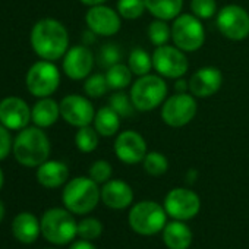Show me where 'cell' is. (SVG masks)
<instances>
[{
	"label": "cell",
	"mask_w": 249,
	"mask_h": 249,
	"mask_svg": "<svg viewBox=\"0 0 249 249\" xmlns=\"http://www.w3.org/2000/svg\"><path fill=\"white\" fill-rule=\"evenodd\" d=\"M31 47L43 60L56 62L63 59L69 49V34L66 27L53 18H44L36 22L30 36Z\"/></svg>",
	"instance_id": "cell-1"
},
{
	"label": "cell",
	"mask_w": 249,
	"mask_h": 249,
	"mask_svg": "<svg viewBox=\"0 0 249 249\" xmlns=\"http://www.w3.org/2000/svg\"><path fill=\"white\" fill-rule=\"evenodd\" d=\"M132 78H134V73L131 68L128 66V63L124 65L119 62L106 69V79H107L108 88L113 91H122L124 88L131 87Z\"/></svg>",
	"instance_id": "cell-26"
},
{
	"label": "cell",
	"mask_w": 249,
	"mask_h": 249,
	"mask_svg": "<svg viewBox=\"0 0 249 249\" xmlns=\"http://www.w3.org/2000/svg\"><path fill=\"white\" fill-rule=\"evenodd\" d=\"M153 56V69L164 79L183 78L189 69V60L183 50L175 44L156 47Z\"/></svg>",
	"instance_id": "cell-10"
},
{
	"label": "cell",
	"mask_w": 249,
	"mask_h": 249,
	"mask_svg": "<svg viewBox=\"0 0 249 249\" xmlns=\"http://www.w3.org/2000/svg\"><path fill=\"white\" fill-rule=\"evenodd\" d=\"M40 223L43 236L53 245H66L78 234V223L68 208L47 210Z\"/></svg>",
	"instance_id": "cell-5"
},
{
	"label": "cell",
	"mask_w": 249,
	"mask_h": 249,
	"mask_svg": "<svg viewBox=\"0 0 249 249\" xmlns=\"http://www.w3.org/2000/svg\"><path fill=\"white\" fill-rule=\"evenodd\" d=\"M103 233V224L94 217L84 218L78 223V236L85 240H94Z\"/></svg>",
	"instance_id": "cell-36"
},
{
	"label": "cell",
	"mask_w": 249,
	"mask_h": 249,
	"mask_svg": "<svg viewBox=\"0 0 249 249\" xmlns=\"http://www.w3.org/2000/svg\"><path fill=\"white\" fill-rule=\"evenodd\" d=\"M69 249H97L89 240H85V239H81L75 243H72V246Z\"/></svg>",
	"instance_id": "cell-40"
},
{
	"label": "cell",
	"mask_w": 249,
	"mask_h": 249,
	"mask_svg": "<svg viewBox=\"0 0 249 249\" xmlns=\"http://www.w3.org/2000/svg\"><path fill=\"white\" fill-rule=\"evenodd\" d=\"M101 199V189L98 183L89 176H78L69 180L63 189L62 201L65 207L73 214L91 213Z\"/></svg>",
	"instance_id": "cell-3"
},
{
	"label": "cell",
	"mask_w": 249,
	"mask_h": 249,
	"mask_svg": "<svg viewBox=\"0 0 249 249\" xmlns=\"http://www.w3.org/2000/svg\"><path fill=\"white\" fill-rule=\"evenodd\" d=\"M172 41L185 53L198 52L205 43V28L192 14H180L172 22Z\"/></svg>",
	"instance_id": "cell-6"
},
{
	"label": "cell",
	"mask_w": 249,
	"mask_h": 249,
	"mask_svg": "<svg viewBox=\"0 0 249 249\" xmlns=\"http://www.w3.org/2000/svg\"><path fill=\"white\" fill-rule=\"evenodd\" d=\"M3 217H5V205H3L2 201H0V223H2Z\"/></svg>",
	"instance_id": "cell-42"
},
{
	"label": "cell",
	"mask_w": 249,
	"mask_h": 249,
	"mask_svg": "<svg viewBox=\"0 0 249 249\" xmlns=\"http://www.w3.org/2000/svg\"><path fill=\"white\" fill-rule=\"evenodd\" d=\"M85 24L89 31L100 37H111L122 28V18L117 11L110 6L97 5L91 6L85 14Z\"/></svg>",
	"instance_id": "cell-15"
},
{
	"label": "cell",
	"mask_w": 249,
	"mask_h": 249,
	"mask_svg": "<svg viewBox=\"0 0 249 249\" xmlns=\"http://www.w3.org/2000/svg\"><path fill=\"white\" fill-rule=\"evenodd\" d=\"M101 201L111 210H124L134 201V191L124 180L110 179L101 186Z\"/></svg>",
	"instance_id": "cell-19"
},
{
	"label": "cell",
	"mask_w": 249,
	"mask_h": 249,
	"mask_svg": "<svg viewBox=\"0 0 249 249\" xmlns=\"http://www.w3.org/2000/svg\"><path fill=\"white\" fill-rule=\"evenodd\" d=\"M128 66L135 76H144L153 71V56L141 47H135L128 57Z\"/></svg>",
	"instance_id": "cell-27"
},
{
	"label": "cell",
	"mask_w": 249,
	"mask_h": 249,
	"mask_svg": "<svg viewBox=\"0 0 249 249\" xmlns=\"http://www.w3.org/2000/svg\"><path fill=\"white\" fill-rule=\"evenodd\" d=\"M217 12L215 0H191V14L201 21L214 18Z\"/></svg>",
	"instance_id": "cell-34"
},
{
	"label": "cell",
	"mask_w": 249,
	"mask_h": 249,
	"mask_svg": "<svg viewBox=\"0 0 249 249\" xmlns=\"http://www.w3.org/2000/svg\"><path fill=\"white\" fill-rule=\"evenodd\" d=\"M113 175V169L111 164L106 160H97L91 164L89 170H88V176L97 182V183H106L107 180H110Z\"/></svg>",
	"instance_id": "cell-37"
},
{
	"label": "cell",
	"mask_w": 249,
	"mask_h": 249,
	"mask_svg": "<svg viewBox=\"0 0 249 249\" xmlns=\"http://www.w3.org/2000/svg\"><path fill=\"white\" fill-rule=\"evenodd\" d=\"M12 147H14V141L11 138L9 129L0 123V161L9 156Z\"/></svg>",
	"instance_id": "cell-38"
},
{
	"label": "cell",
	"mask_w": 249,
	"mask_h": 249,
	"mask_svg": "<svg viewBox=\"0 0 249 249\" xmlns=\"http://www.w3.org/2000/svg\"><path fill=\"white\" fill-rule=\"evenodd\" d=\"M60 104V117L69 123L71 126L82 128L88 126L94 122L95 108L89 101V97L79 94H69L62 98Z\"/></svg>",
	"instance_id": "cell-14"
},
{
	"label": "cell",
	"mask_w": 249,
	"mask_h": 249,
	"mask_svg": "<svg viewBox=\"0 0 249 249\" xmlns=\"http://www.w3.org/2000/svg\"><path fill=\"white\" fill-rule=\"evenodd\" d=\"M163 240L169 249H188L192 243V231L185 223L175 220L164 226Z\"/></svg>",
	"instance_id": "cell-23"
},
{
	"label": "cell",
	"mask_w": 249,
	"mask_h": 249,
	"mask_svg": "<svg viewBox=\"0 0 249 249\" xmlns=\"http://www.w3.org/2000/svg\"><path fill=\"white\" fill-rule=\"evenodd\" d=\"M145 8L156 19L169 22L182 14L183 0H145Z\"/></svg>",
	"instance_id": "cell-25"
},
{
	"label": "cell",
	"mask_w": 249,
	"mask_h": 249,
	"mask_svg": "<svg viewBox=\"0 0 249 249\" xmlns=\"http://www.w3.org/2000/svg\"><path fill=\"white\" fill-rule=\"evenodd\" d=\"M69 169L63 161L47 160L37 169V180L41 186L54 189L68 182Z\"/></svg>",
	"instance_id": "cell-20"
},
{
	"label": "cell",
	"mask_w": 249,
	"mask_h": 249,
	"mask_svg": "<svg viewBox=\"0 0 249 249\" xmlns=\"http://www.w3.org/2000/svg\"><path fill=\"white\" fill-rule=\"evenodd\" d=\"M108 106L120 116V117H131L135 114L137 108L131 100V95L126 94L123 89L114 91L108 98Z\"/></svg>",
	"instance_id": "cell-31"
},
{
	"label": "cell",
	"mask_w": 249,
	"mask_h": 249,
	"mask_svg": "<svg viewBox=\"0 0 249 249\" xmlns=\"http://www.w3.org/2000/svg\"><path fill=\"white\" fill-rule=\"evenodd\" d=\"M113 150L116 157L124 164H138L142 163L148 153L145 138L132 129L122 131L116 135Z\"/></svg>",
	"instance_id": "cell-13"
},
{
	"label": "cell",
	"mask_w": 249,
	"mask_h": 249,
	"mask_svg": "<svg viewBox=\"0 0 249 249\" xmlns=\"http://www.w3.org/2000/svg\"><path fill=\"white\" fill-rule=\"evenodd\" d=\"M27 89L37 98L50 97L60 85V72L57 66L50 60L36 62L25 76Z\"/></svg>",
	"instance_id": "cell-9"
},
{
	"label": "cell",
	"mask_w": 249,
	"mask_h": 249,
	"mask_svg": "<svg viewBox=\"0 0 249 249\" xmlns=\"http://www.w3.org/2000/svg\"><path fill=\"white\" fill-rule=\"evenodd\" d=\"M116 11L123 19H138L144 15V12H147L145 0H119L116 5Z\"/></svg>",
	"instance_id": "cell-32"
},
{
	"label": "cell",
	"mask_w": 249,
	"mask_h": 249,
	"mask_svg": "<svg viewBox=\"0 0 249 249\" xmlns=\"http://www.w3.org/2000/svg\"><path fill=\"white\" fill-rule=\"evenodd\" d=\"M60 117V104L50 97L40 98L31 108V120L36 126L50 128Z\"/></svg>",
	"instance_id": "cell-22"
},
{
	"label": "cell",
	"mask_w": 249,
	"mask_h": 249,
	"mask_svg": "<svg viewBox=\"0 0 249 249\" xmlns=\"http://www.w3.org/2000/svg\"><path fill=\"white\" fill-rule=\"evenodd\" d=\"M15 160L25 167H38L49 160L52 145L46 132L38 126H27L19 131L12 147Z\"/></svg>",
	"instance_id": "cell-2"
},
{
	"label": "cell",
	"mask_w": 249,
	"mask_h": 249,
	"mask_svg": "<svg viewBox=\"0 0 249 249\" xmlns=\"http://www.w3.org/2000/svg\"><path fill=\"white\" fill-rule=\"evenodd\" d=\"M12 233L21 243H34L41 233V223L31 213H19L12 221Z\"/></svg>",
	"instance_id": "cell-21"
},
{
	"label": "cell",
	"mask_w": 249,
	"mask_h": 249,
	"mask_svg": "<svg viewBox=\"0 0 249 249\" xmlns=\"http://www.w3.org/2000/svg\"><path fill=\"white\" fill-rule=\"evenodd\" d=\"M122 60V50L114 43H107L100 49L98 53V65L104 69L119 63Z\"/></svg>",
	"instance_id": "cell-35"
},
{
	"label": "cell",
	"mask_w": 249,
	"mask_h": 249,
	"mask_svg": "<svg viewBox=\"0 0 249 249\" xmlns=\"http://www.w3.org/2000/svg\"><path fill=\"white\" fill-rule=\"evenodd\" d=\"M100 142V134L95 131L94 126L88 124V126L78 128L75 134V145L81 153H92L97 150Z\"/></svg>",
	"instance_id": "cell-28"
},
{
	"label": "cell",
	"mask_w": 249,
	"mask_h": 249,
	"mask_svg": "<svg viewBox=\"0 0 249 249\" xmlns=\"http://www.w3.org/2000/svg\"><path fill=\"white\" fill-rule=\"evenodd\" d=\"M198 111L196 97L191 92H175L161 104V120L170 128H183L189 124Z\"/></svg>",
	"instance_id": "cell-7"
},
{
	"label": "cell",
	"mask_w": 249,
	"mask_h": 249,
	"mask_svg": "<svg viewBox=\"0 0 249 249\" xmlns=\"http://www.w3.org/2000/svg\"><path fill=\"white\" fill-rule=\"evenodd\" d=\"M120 119L122 117L110 106H104L95 111L92 124H94L95 131L100 134V137L110 138V137H116L119 134Z\"/></svg>",
	"instance_id": "cell-24"
},
{
	"label": "cell",
	"mask_w": 249,
	"mask_h": 249,
	"mask_svg": "<svg viewBox=\"0 0 249 249\" xmlns=\"http://www.w3.org/2000/svg\"><path fill=\"white\" fill-rule=\"evenodd\" d=\"M189 81V92L196 98H210L217 94L223 85V73L215 66H204L196 69Z\"/></svg>",
	"instance_id": "cell-18"
},
{
	"label": "cell",
	"mask_w": 249,
	"mask_h": 249,
	"mask_svg": "<svg viewBox=\"0 0 249 249\" xmlns=\"http://www.w3.org/2000/svg\"><path fill=\"white\" fill-rule=\"evenodd\" d=\"M108 84L106 79V73H91L88 78H85L84 82V92L89 98H100L107 94Z\"/></svg>",
	"instance_id": "cell-33"
},
{
	"label": "cell",
	"mask_w": 249,
	"mask_h": 249,
	"mask_svg": "<svg viewBox=\"0 0 249 249\" xmlns=\"http://www.w3.org/2000/svg\"><path fill=\"white\" fill-rule=\"evenodd\" d=\"M164 210L175 220H189L201 210L199 196L188 188H175L164 198Z\"/></svg>",
	"instance_id": "cell-12"
},
{
	"label": "cell",
	"mask_w": 249,
	"mask_h": 249,
	"mask_svg": "<svg viewBox=\"0 0 249 249\" xmlns=\"http://www.w3.org/2000/svg\"><path fill=\"white\" fill-rule=\"evenodd\" d=\"M167 92L169 87L163 76L159 73H147L132 82L129 95L137 111H153L161 107L167 98Z\"/></svg>",
	"instance_id": "cell-4"
},
{
	"label": "cell",
	"mask_w": 249,
	"mask_h": 249,
	"mask_svg": "<svg viewBox=\"0 0 249 249\" xmlns=\"http://www.w3.org/2000/svg\"><path fill=\"white\" fill-rule=\"evenodd\" d=\"M47 249H52V248H47Z\"/></svg>",
	"instance_id": "cell-44"
},
{
	"label": "cell",
	"mask_w": 249,
	"mask_h": 249,
	"mask_svg": "<svg viewBox=\"0 0 249 249\" xmlns=\"http://www.w3.org/2000/svg\"><path fill=\"white\" fill-rule=\"evenodd\" d=\"M94 65H95L94 53L84 44L69 47L62 62L65 75L73 81H82L88 78L92 73Z\"/></svg>",
	"instance_id": "cell-16"
},
{
	"label": "cell",
	"mask_w": 249,
	"mask_h": 249,
	"mask_svg": "<svg viewBox=\"0 0 249 249\" xmlns=\"http://www.w3.org/2000/svg\"><path fill=\"white\" fill-rule=\"evenodd\" d=\"M148 40L153 46L160 47L167 44L172 40V25L167 24V21L163 19H154L147 30Z\"/></svg>",
	"instance_id": "cell-29"
},
{
	"label": "cell",
	"mask_w": 249,
	"mask_h": 249,
	"mask_svg": "<svg viewBox=\"0 0 249 249\" xmlns=\"http://www.w3.org/2000/svg\"><path fill=\"white\" fill-rule=\"evenodd\" d=\"M3 183H5V175H3L2 169H0V189L3 188Z\"/></svg>",
	"instance_id": "cell-43"
},
{
	"label": "cell",
	"mask_w": 249,
	"mask_h": 249,
	"mask_svg": "<svg viewBox=\"0 0 249 249\" xmlns=\"http://www.w3.org/2000/svg\"><path fill=\"white\" fill-rule=\"evenodd\" d=\"M166 210L154 201H142L135 204L129 211V226L142 236L159 233L166 226Z\"/></svg>",
	"instance_id": "cell-8"
},
{
	"label": "cell",
	"mask_w": 249,
	"mask_h": 249,
	"mask_svg": "<svg viewBox=\"0 0 249 249\" xmlns=\"http://www.w3.org/2000/svg\"><path fill=\"white\" fill-rule=\"evenodd\" d=\"M79 2H81L82 5L91 8V6H97V5H104V3L107 2V0H79Z\"/></svg>",
	"instance_id": "cell-41"
},
{
	"label": "cell",
	"mask_w": 249,
	"mask_h": 249,
	"mask_svg": "<svg viewBox=\"0 0 249 249\" xmlns=\"http://www.w3.org/2000/svg\"><path fill=\"white\" fill-rule=\"evenodd\" d=\"M142 166L150 176L159 178L169 170V160L160 151H148L142 160Z\"/></svg>",
	"instance_id": "cell-30"
},
{
	"label": "cell",
	"mask_w": 249,
	"mask_h": 249,
	"mask_svg": "<svg viewBox=\"0 0 249 249\" xmlns=\"http://www.w3.org/2000/svg\"><path fill=\"white\" fill-rule=\"evenodd\" d=\"M215 25L230 41H243L249 37V12L239 5H226L215 15Z\"/></svg>",
	"instance_id": "cell-11"
},
{
	"label": "cell",
	"mask_w": 249,
	"mask_h": 249,
	"mask_svg": "<svg viewBox=\"0 0 249 249\" xmlns=\"http://www.w3.org/2000/svg\"><path fill=\"white\" fill-rule=\"evenodd\" d=\"M31 122V108L19 97H6L0 101V123L9 131H21Z\"/></svg>",
	"instance_id": "cell-17"
},
{
	"label": "cell",
	"mask_w": 249,
	"mask_h": 249,
	"mask_svg": "<svg viewBox=\"0 0 249 249\" xmlns=\"http://www.w3.org/2000/svg\"><path fill=\"white\" fill-rule=\"evenodd\" d=\"M175 91L176 92H189V81H185L183 78L176 79V82H175Z\"/></svg>",
	"instance_id": "cell-39"
}]
</instances>
